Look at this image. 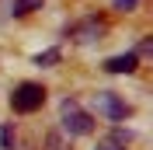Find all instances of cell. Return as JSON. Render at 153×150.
<instances>
[{"instance_id": "obj_2", "label": "cell", "mask_w": 153, "mask_h": 150, "mask_svg": "<svg viewBox=\"0 0 153 150\" xmlns=\"http://www.w3.org/2000/svg\"><path fill=\"white\" fill-rule=\"evenodd\" d=\"M45 105V87L42 84H31V80H25V84L14 87V94H10V108L14 112H35V108H42Z\"/></svg>"}, {"instance_id": "obj_4", "label": "cell", "mask_w": 153, "mask_h": 150, "mask_svg": "<svg viewBox=\"0 0 153 150\" xmlns=\"http://www.w3.org/2000/svg\"><path fill=\"white\" fill-rule=\"evenodd\" d=\"M136 66H139V56L136 52H122V56H111L105 63V70L108 74H132Z\"/></svg>"}, {"instance_id": "obj_9", "label": "cell", "mask_w": 153, "mask_h": 150, "mask_svg": "<svg viewBox=\"0 0 153 150\" xmlns=\"http://www.w3.org/2000/svg\"><path fill=\"white\" fill-rule=\"evenodd\" d=\"M97 150H118V147H111V143H101V147H97Z\"/></svg>"}, {"instance_id": "obj_3", "label": "cell", "mask_w": 153, "mask_h": 150, "mask_svg": "<svg viewBox=\"0 0 153 150\" xmlns=\"http://www.w3.org/2000/svg\"><path fill=\"white\" fill-rule=\"evenodd\" d=\"M94 105H97V112H105L108 119H125V115H129V105H125L118 94H111V91L94 94Z\"/></svg>"}, {"instance_id": "obj_7", "label": "cell", "mask_w": 153, "mask_h": 150, "mask_svg": "<svg viewBox=\"0 0 153 150\" xmlns=\"http://www.w3.org/2000/svg\"><path fill=\"white\" fill-rule=\"evenodd\" d=\"M35 63H38V66H52V63H59V49H49V52H38V56H35Z\"/></svg>"}, {"instance_id": "obj_1", "label": "cell", "mask_w": 153, "mask_h": 150, "mask_svg": "<svg viewBox=\"0 0 153 150\" xmlns=\"http://www.w3.org/2000/svg\"><path fill=\"white\" fill-rule=\"evenodd\" d=\"M59 119H63V129H66L70 136H87V133L94 129V119H91L73 98H66V101L59 105Z\"/></svg>"}, {"instance_id": "obj_8", "label": "cell", "mask_w": 153, "mask_h": 150, "mask_svg": "<svg viewBox=\"0 0 153 150\" xmlns=\"http://www.w3.org/2000/svg\"><path fill=\"white\" fill-rule=\"evenodd\" d=\"M115 4V10H136L139 7V0H111Z\"/></svg>"}, {"instance_id": "obj_5", "label": "cell", "mask_w": 153, "mask_h": 150, "mask_svg": "<svg viewBox=\"0 0 153 150\" xmlns=\"http://www.w3.org/2000/svg\"><path fill=\"white\" fill-rule=\"evenodd\" d=\"M97 35H105V25H101L97 18H91V21H84V25L73 28V38H76V42H97Z\"/></svg>"}, {"instance_id": "obj_6", "label": "cell", "mask_w": 153, "mask_h": 150, "mask_svg": "<svg viewBox=\"0 0 153 150\" xmlns=\"http://www.w3.org/2000/svg\"><path fill=\"white\" fill-rule=\"evenodd\" d=\"M42 7V0H14V7H10V14H28V10H38Z\"/></svg>"}]
</instances>
